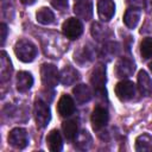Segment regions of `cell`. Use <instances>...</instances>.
<instances>
[{
	"label": "cell",
	"instance_id": "1",
	"mask_svg": "<svg viewBox=\"0 0 152 152\" xmlns=\"http://www.w3.org/2000/svg\"><path fill=\"white\" fill-rule=\"evenodd\" d=\"M14 53L19 61L30 63L37 56V48L32 42L27 39H20L14 45Z\"/></svg>",
	"mask_w": 152,
	"mask_h": 152
},
{
	"label": "cell",
	"instance_id": "2",
	"mask_svg": "<svg viewBox=\"0 0 152 152\" xmlns=\"http://www.w3.org/2000/svg\"><path fill=\"white\" fill-rule=\"evenodd\" d=\"M33 113H34V120H36L37 126L39 128L46 127L51 119V113H50V108L48 103L42 100H37L34 102Z\"/></svg>",
	"mask_w": 152,
	"mask_h": 152
},
{
	"label": "cell",
	"instance_id": "3",
	"mask_svg": "<svg viewBox=\"0 0 152 152\" xmlns=\"http://www.w3.org/2000/svg\"><path fill=\"white\" fill-rule=\"evenodd\" d=\"M42 82L48 88H53L59 82V72L53 64H43L40 68Z\"/></svg>",
	"mask_w": 152,
	"mask_h": 152
},
{
	"label": "cell",
	"instance_id": "4",
	"mask_svg": "<svg viewBox=\"0 0 152 152\" xmlns=\"http://www.w3.org/2000/svg\"><path fill=\"white\" fill-rule=\"evenodd\" d=\"M62 32L68 39H76L83 32V25L77 18H69L62 25Z\"/></svg>",
	"mask_w": 152,
	"mask_h": 152
},
{
	"label": "cell",
	"instance_id": "5",
	"mask_svg": "<svg viewBox=\"0 0 152 152\" xmlns=\"http://www.w3.org/2000/svg\"><path fill=\"white\" fill-rule=\"evenodd\" d=\"M90 83L93 84L95 91L97 94H103L106 93L104 90V84H106V68L102 64H97L93 71H91V77H90Z\"/></svg>",
	"mask_w": 152,
	"mask_h": 152
},
{
	"label": "cell",
	"instance_id": "6",
	"mask_svg": "<svg viewBox=\"0 0 152 152\" xmlns=\"http://www.w3.org/2000/svg\"><path fill=\"white\" fill-rule=\"evenodd\" d=\"M8 142L14 148H19V150L25 148L28 142V137H27L26 129L20 128V127L13 128L8 134Z\"/></svg>",
	"mask_w": 152,
	"mask_h": 152
},
{
	"label": "cell",
	"instance_id": "7",
	"mask_svg": "<svg viewBox=\"0 0 152 152\" xmlns=\"http://www.w3.org/2000/svg\"><path fill=\"white\" fill-rule=\"evenodd\" d=\"M115 94L121 101H129L135 94V86L131 81H120L115 86Z\"/></svg>",
	"mask_w": 152,
	"mask_h": 152
},
{
	"label": "cell",
	"instance_id": "8",
	"mask_svg": "<svg viewBox=\"0 0 152 152\" xmlns=\"http://www.w3.org/2000/svg\"><path fill=\"white\" fill-rule=\"evenodd\" d=\"M134 70H135L134 62L127 57H121L115 64V75L116 77L120 78L129 77L134 72Z\"/></svg>",
	"mask_w": 152,
	"mask_h": 152
},
{
	"label": "cell",
	"instance_id": "9",
	"mask_svg": "<svg viewBox=\"0 0 152 152\" xmlns=\"http://www.w3.org/2000/svg\"><path fill=\"white\" fill-rule=\"evenodd\" d=\"M74 13L83 19L89 20L93 17V2L91 0H77L74 6Z\"/></svg>",
	"mask_w": 152,
	"mask_h": 152
},
{
	"label": "cell",
	"instance_id": "10",
	"mask_svg": "<svg viewBox=\"0 0 152 152\" xmlns=\"http://www.w3.org/2000/svg\"><path fill=\"white\" fill-rule=\"evenodd\" d=\"M57 110H58L59 115L63 118H68V116L72 115L75 112V102H74L72 97L66 94L62 95L58 100Z\"/></svg>",
	"mask_w": 152,
	"mask_h": 152
},
{
	"label": "cell",
	"instance_id": "11",
	"mask_svg": "<svg viewBox=\"0 0 152 152\" xmlns=\"http://www.w3.org/2000/svg\"><path fill=\"white\" fill-rule=\"evenodd\" d=\"M115 12V5L113 0H99L97 14L102 21H108L113 18Z\"/></svg>",
	"mask_w": 152,
	"mask_h": 152
},
{
	"label": "cell",
	"instance_id": "12",
	"mask_svg": "<svg viewBox=\"0 0 152 152\" xmlns=\"http://www.w3.org/2000/svg\"><path fill=\"white\" fill-rule=\"evenodd\" d=\"M90 119H91V124H93L94 129H100V128H102L107 125L109 115H108V112H107L106 108L97 106V107L94 108Z\"/></svg>",
	"mask_w": 152,
	"mask_h": 152
},
{
	"label": "cell",
	"instance_id": "13",
	"mask_svg": "<svg viewBox=\"0 0 152 152\" xmlns=\"http://www.w3.org/2000/svg\"><path fill=\"white\" fill-rule=\"evenodd\" d=\"M80 78L78 71L74 69L71 65H65L59 71V82L64 86H71Z\"/></svg>",
	"mask_w": 152,
	"mask_h": 152
},
{
	"label": "cell",
	"instance_id": "14",
	"mask_svg": "<svg viewBox=\"0 0 152 152\" xmlns=\"http://www.w3.org/2000/svg\"><path fill=\"white\" fill-rule=\"evenodd\" d=\"M138 89L144 96H148L152 93V80L145 70H140L138 74Z\"/></svg>",
	"mask_w": 152,
	"mask_h": 152
},
{
	"label": "cell",
	"instance_id": "15",
	"mask_svg": "<svg viewBox=\"0 0 152 152\" xmlns=\"http://www.w3.org/2000/svg\"><path fill=\"white\" fill-rule=\"evenodd\" d=\"M46 145H48V148L52 152H59L63 148L62 135L57 129L50 131V133L46 137Z\"/></svg>",
	"mask_w": 152,
	"mask_h": 152
},
{
	"label": "cell",
	"instance_id": "16",
	"mask_svg": "<svg viewBox=\"0 0 152 152\" xmlns=\"http://www.w3.org/2000/svg\"><path fill=\"white\" fill-rule=\"evenodd\" d=\"M33 86V77L27 71H20L17 75V89L20 93H25Z\"/></svg>",
	"mask_w": 152,
	"mask_h": 152
},
{
	"label": "cell",
	"instance_id": "17",
	"mask_svg": "<svg viewBox=\"0 0 152 152\" xmlns=\"http://www.w3.org/2000/svg\"><path fill=\"white\" fill-rule=\"evenodd\" d=\"M140 15H141L140 8L129 7L125 12V15H124V23H125V25L128 28H134L138 25L139 20H140Z\"/></svg>",
	"mask_w": 152,
	"mask_h": 152
},
{
	"label": "cell",
	"instance_id": "18",
	"mask_svg": "<svg viewBox=\"0 0 152 152\" xmlns=\"http://www.w3.org/2000/svg\"><path fill=\"white\" fill-rule=\"evenodd\" d=\"M72 93L78 103H86L91 99V90L86 84H77L72 89Z\"/></svg>",
	"mask_w": 152,
	"mask_h": 152
},
{
	"label": "cell",
	"instance_id": "19",
	"mask_svg": "<svg viewBox=\"0 0 152 152\" xmlns=\"http://www.w3.org/2000/svg\"><path fill=\"white\" fill-rule=\"evenodd\" d=\"M135 150L138 152L152 151V137L148 133H142L135 139Z\"/></svg>",
	"mask_w": 152,
	"mask_h": 152
},
{
	"label": "cell",
	"instance_id": "20",
	"mask_svg": "<svg viewBox=\"0 0 152 152\" xmlns=\"http://www.w3.org/2000/svg\"><path fill=\"white\" fill-rule=\"evenodd\" d=\"M62 131L66 140H74L77 137V122L76 120H66L62 124Z\"/></svg>",
	"mask_w": 152,
	"mask_h": 152
},
{
	"label": "cell",
	"instance_id": "21",
	"mask_svg": "<svg viewBox=\"0 0 152 152\" xmlns=\"http://www.w3.org/2000/svg\"><path fill=\"white\" fill-rule=\"evenodd\" d=\"M36 19L39 24L42 25H50L53 23L55 20V14L53 12L48 8V7H42L40 10H38V12L36 13Z\"/></svg>",
	"mask_w": 152,
	"mask_h": 152
},
{
	"label": "cell",
	"instance_id": "22",
	"mask_svg": "<svg viewBox=\"0 0 152 152\" xmlns=\"http://www.w3.org/2000/svg\"><path fill=\"white\" fill-rule=\"evenodd\" d=\"M11 71H12V66H11V61L7 58L5 52H1V81H6L8 80L11 76Z\"/></svg>",
	"mask_w": 152,
	"mask_h": 152
},
{
	"label": "cell",
	"instance_id": "23",
	"mask_svg": "<svg viewBox=\"0 0 152 152\" xmlns=\"http://www.w3.org/2000/svg\"><path fill=\"white\" fill-rule=\"evenodd\" d=\"M91 34L96 38V39H104L110 34V31L108 30V27L102 26L101 24L96 23L91 26Z\"/></svg>",
	"mask_w": 152,
	"mask_h": 152
},
{
	"label": "cell",
	"instance_id": "24",
	"mask_svg": "<svg viewBox=\"0 0 152 152\" xmlns=\"http://www.w3.org/2000/svg\"><path fill=\"white\" fill-rule=\"evenodd\" d=\"M140 53L142 58L148 59L152 57V38L146 37L140 44Z\"/></svg>",
	"mask_w": 152,
	"mask_h": 152
},
{
	"label": "cell",
	"instance_id": "25",
	"mask_svg": "<svg viewBox=\"0 0 152 152\" xmlns=\"http://www.w3.org/2000/svg\"><path fill=\"white\" fill-rule=\"evenodd\" d=\"M51 5L59 11H64L68 8V0H51Z\"/></svg>",
	"mask_w": 152,
	"mask_h": 152
},
{
	"label": "cell",
	"instance_id": "26",
	"mask_svg": "<svg viewBox=\"0 0 152 152\" xmlns=\"http://www.w3.org/2000/svg\"><path fill=\"white\" fill-rule=\"evenodd\" d=\"M0 32H1V45L5 44V40H6V36H7V26L6 24H1L0 25Z\"/></svg>",
	"mask_w": 152,
	"mask_h": 152
},
{
	"label": "cell",
	"instance_id": "27",
	"mask_svg": "<svg viewBox=\"0 0 152 152\" xmlns=\"http://www.w3.org/2000/svg\"><path fill=\"white\" fill-rule=\"evenodd\" d=\"M128 4L133 5V7H137V8L145 7V0H128Z\"/></svg>",
	"mask_w": 152,
	"mask_h": 152
},
{
	"label": "cell",
	"instance_id": "28",
	"mask_svg": "<svg viewBox=\"0 0 152 152\" xmlns=\"http://www.w3.org/2000/svg\"><path fill=\"white\" fill-rule=\"evenodd\" d=\"M24 5H33L36 2V0H20Z\"/></svg>",
	"mask_w": 152,
	"mask_h": 152
},
{
	"label": "cell",
	"instance_id": "29",
	"mask_svg": "<svg viewBox=\"0 0 152 152\" xmlns=\"http://www.w3.org/2000/svg\"><path fill=\"white\" fill-rule=\"evenodd\" d=\"M150 69H151V71H152V62L150 63Z\"/></svg>",
	"mask_w": 152,
	"mask_h": 152
}]
</instances>
